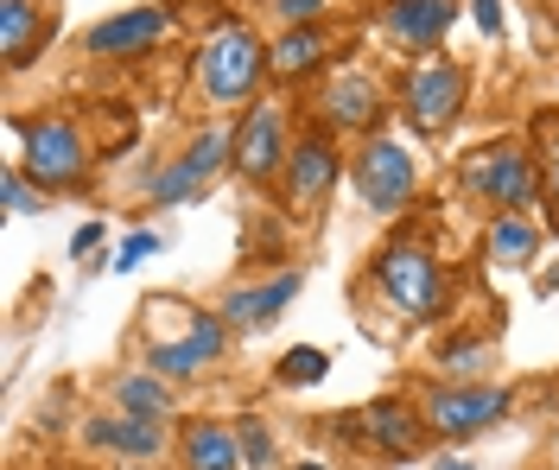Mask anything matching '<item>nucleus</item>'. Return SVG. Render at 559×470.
Listing matches in <instances>:
<instances>
[{
	"mask_svg": "<svg viewBox=\"0 0 559 470\" xmlns=\"http://www.w3.org/2000/svg\"><path fill=\"white\" fill-rule=\"evenodd\" d=\"M362 292L382 305L388 318L401 325H439L445 305H452V280H445V261L426 236H394L369 254L362 267Z\"/></svg>",
	"mask_w": 559,
	"mask_h": 470,
	"instance_id": "f257e3e1",
	"label": "nucleus"
},
{
	"mask_svg": "<svg viewBox=\"0 0 559 470\" xmlns=\"http://www.w3.org/2000/svg\"><path fill=\"white\" fill-rule=\"evenodd\" d=\"M191 76L204 89L210 109H254L261 89L274 83V64H267V38L242 26V20H223L210 26L198 58H191Z\"/></svg>",
	"mask_w": 559,
	"mask_h": 470,
	"instance_id": "f03ea898",
	"label": "nucleus"
},
{
	"mask_svg": "<svg viewBox=\"0 0 559 470\" xmlns=\"http://www.w3.org/2000/svg\"><path fill=\"white\" fill-rule=\"evenodd\" d=\"M13 141H20V172L45 191V197H76V191H90V172H96V153H90V134H83V121L64 109L51 115H26V121H13Z\"/></svg>",
	"mask_w": 559,
	"mask_h": 470,
	"instance_id": "7ed1b4c3",
	"label": "nucleus"
},
{
	"mask_svg": "<svg viewBox=\"0 0 559 470\" xmlns=\"http://www.w3.org/2000/svg\"><path fill=\"white\" fill-rule=\"evenodd\" d=\"M457 184L464 197H477L489 217L502 210H527L540 204V153L527 141H489V146H471L457 159Z\"/></svg>",
	"mask_w": 559,
	"mask_h": 470,
	"instance_id": "20e7f679",
	"label": "nucleus"
},
{
	"mask_svg": "<svg viewBox=\"0 0 559 470\" xmlns=\"http://www.w3.org/2000/svg\"><path fill=\"white\" fill-rule=\"evenodd\" d=\"M349 191L369 217H401L419 197V153L394 128L349 146Z\"/></svg>",
	"mask_w": 559,
	"mask_h": 470,
	"instance_id": "39448f33",
	"label": "nucleus"
},
{
	"mask_svg": "<svg viewBox=\"0 0 559 470\" xmlns=\"http://www.w3.org/2000/svg\"><path fill=\"white\" fill-rule=\"evenodd\" d=\"M515 413V388L509 382H432L419 395V420L439 445H471L489 426H502Z\"/></svg>",
	"mask_w": 559,
	"mask_h": 470,
	"instance_id": "423d86ee",
	"label": "nucleus"
},
{
	"mask_svg": "<svg viewBox=\"0 0 559 470\" xmlns=\"http://www.w3.org/2000/svg\"><path fill=\"white\" fill-rule=\"evenodd\" d=\"M331 433L356 445L362 458H382V465H414L426 451V420H419V400L407 395H382V400H362L356 413H331Z\"/></svg>",
	"mask_w": 559,
	"mask_h": 470,
	"instance_id": "0eeeda50",
	"label": "nucleus"
},
{
	"mask_svg": "<svg viewBox=\"0 0 559 470\" xmlns=\"http://www.w3.org/2000/svg\"><path fill=\"white\" fill-rule=\"evenodd\" d=\"M464 96H471V64H464V58H452V51L414 58L407 76H401V121H407L414 134H426V141H439V134L457 128Z\"/></svg>",
	"mask_w": 559,
	"mask_h": 470,
	"instance_id": "6e6552de",
	"label": "nucleus"
},
{
	"mask_svg": "<svg viewBox=\"0 0 559 470\" xmlns=\"http://www.w3.org/2000/svg\"><path fill=\"white\" fill-rule=\"evenodd\" d=\"M223 172H236V128L210 121V128H198V134L178 146V153L159 166V172H153V179H146V204H153V210L191 204V197H204Z\"/></svg>",
	"mask_w": 559,
	"mask_h": 470,
	"instance_id": "1a4fd4ad",
	"label": "nucleus"
},
{
	"mask_svg": "<svg viewBox=\"0 0 559 470\" xmlns=\"http://www.w3.org/2000/svg\"><path fill=\"white\" fill-rule=\"evenodd\" d=\"M312 128L337 134V141H369L388 128V89L376 83V71L362 64H337L318 76L312 89Z\"/></svg>",
	"mask_w": 559,
	"mask_h": 470,
	"instance_id": "9d476101",
	"label": "nucleus"
},
{
	"mask_svg": "<svg viewBox=\"0 0 559 470\" xmlns=\"http://www.w3.org/2000/svg\"><path fill=\"white\" fill-rule=\"evenodd\" d=\"M293 109L280 96H261L248 115H236V179L254 184V191H280L286 179V159H293Z\"/></svg>",
	"mask_w": 559,
	"mask_h": 470,
	"instance_id": "9b49d317",
	"label": "nucleus"
},
{
	"mask_svg": "<svg viewBox=\"0 0 559 470\" xmlns=\"http://www.w3.org/2000/svg\"><path fill=\"white\" fill-rule=\"evenodd\" d=\"M349 179V153L337 134H324V128H299V141H293V159H286V179H280V197H286V210L293 217H312L331 204V191Z\"/></svg>",
	"mask_w": 559,
	"mask_h": 470,
	"instance_id": "f8f14e48",
	"label": "nucleus"
},
{
	"mask_svg": "<svg viewBox=\"0 0 559 470\" xmlns=\"http://www.w3.org/2000/svg\"><path fill=\"white\" fill-rule=\"evenodd\" d=\"M229 337H236V330L223 325V312H185V330L166 337V344H146L140 362H146L153 375H166L173 388H185V382L210 375L216 362L229 357Z\"/></svg>",
	"mask_w": 559,
	"mask_h": 470,
	"instance_id": "ddd939ff",
	"label": "nucleus"
},
{
	"mask_svg": "<svg viewBox=\"0 0 559 470\" xmlns=\"http://www.w3.org/2000/svg\"><path fill=\"white\" fill-rule=\"evenodd\" d=\"M173 438L178 433H166V420H140V413H121V407H103V413L83 420V451L121 458V465H153V458H166Z\"/></svg>",
	"mask_w": 559,
	"mask_h": 470,
	"instance_id": "4468645a",
	"label": "nucleus"
},
{
	"mask_svg": "<svg viewBox=\"0 0 559 470\" xmlns=\"http://www.w3.org/2000/svg\"><path fill=\"white\" fill-rule=\"evenodd\" d=\"M306 292V267H280L274 280H242V287H229L216 299V312H223V325L229 330H248V337H261V330H274L286 312H293V299Z\"/></svg>",
	"mask_w": 559,
	"mask_h": 470,
	"instance_id": "2eb2a0df",
	"label": "nucleus"
},
{
	"mask_svg": "<svg viewBox=\"0 0 559 470\" xmlns=\"http://www.w3.org/2000/svg\"><path fill=\"white\" fill-rule=\"evenodd\" d=\"M166 38H173V13H166V7H128V13L96 20V26L83 33V51L103 58V64H134V58H146V51L166 45Z\"/></svg>",
	"mask_w": 559,
	"mask_h": 470,
	"instance_id": "dca6fc26",
	"label": "nucleus"
},
{
	"mask_svg": "<svg viewBox=\"0 0 559 470\" xmlns=\"http://www.w3.org/2000/svg\"><path fill=\"white\" fill-rule=\"evenodd\" d=\"M452 20H457V0H382V13H376L382 38L401 58H432V51H445Z\"/></svg>",
	"mask_w": 559,
	"mask_h": 470,
	"instance_id": "f3484780",
	"label": "nucleus"
},
{
	"mask_svg": "<svg viewBox=\"0 0 559 470\" xmlns=\"http://www.w3.org/2000/svg\"><path fill=\"white\" fill-rule=\"evenodd\" d=\"M58 38V7L51 0H0V58L7 71H33V58Z\"/></svg>",
	"mask_w": 559,
	"mask_h": 470,
	"instance_id": "a211bd4d",
	"label": "nucleus"
},
{
	"mask_svg": "<svg viewBox=\"0 0 559 470\" xmlns=\"http://www.w3.org/2000/svg\"><path fill=\"white\" fill-rule=\"evenodd\" d=\"M173 465L178 470H248L242 465V438L229 420H185L173 438Z\"/></svg>",
	"mask_w": 559,
	"mask_h": 470,
	"instance_id": "6ab92c4d",
	"label": "nucleus"
},
{
	"mask_svg": "<svg viewBox=\"0 0 559 470\" xmlns=\"http://www.w3.org/2000/svg\"><path fill=\"white\" fill-rule=\"evenodd\" d=\"M108 407L140 413V420H178V388L166 375H153L146 362H121L108 375Z\"/></svg>",
	"mask_w": 559,
	"mask_h": 470,
	"instance_id": "aec40b11",
	"label": "nucleus"
},
{
	"mask_svg": "<svg viewBox=\"0 0 559 470\" xmlns=\"http://www.w3.org/2000/svg\"><path fill=\"white\" fill-rule=\"evenodd\" d=\"M540 242H547V229H540V222H527L522 210H502V217L484 222V267H496V274L534 267Z\"/></svg>",
	"mask_w": 559,
	"mask_h": 470,
	"instance_id": "412c9836",
	"label": "nucleus"
},
{
	"mask_svg": "<svg viewBox=\"0 0 559 470\" xmlns=\"http://www.w3.org/2000/svg\"><path fill=\"white\" fill-rule=\"evenodd\" d=\"M267 64H274V83H306L331 64V38L324 26H280L267 38Z\"/></svg>",
	"mask_w": 559,
	"mask_h": 470,
	"instance_id": "4be33fe9",
	"label": "nucleus"
},
{
	"mask_svg": "<svg viewBox=\"0 0 559 470\" xmlns=\"http://www.w3.org/2000/svg\"><path fill=\"white\" fill-rule=\"evenodd\" d=\"M432 369H439V382H489V369H496V344H489V337H471V330H457V337H445V344L432 350Z\"/></svg>",
	"mask_w": 559,
	"mask_h": 470,
	"instance_id": "5701e85b",
	"label": "nucleus"
},
{
	"mask_svg": "<svg viewBox=\"0 0 559 470\" xmlns=\"http://www.w3.org/2000/svg\"><path fill=\"white\" fill-rule=\"evenodd\" d=\"M236 438H242V465L248 470H286L280 465V438L267 413H236Z\"/></svg>",
	"mask_w": 559,
	"mask_h": 470,
	"instance_id": "b1692460",
	"label": "nucleus"
},
{
	"mask_svg": "<svg viewBox=\"0 0 559 470\" xmlns=\"http://www.w3.org/2000/svg\"><path fill=\"white\" fill-rule=\"evenodd\" d=\"M534 153H540V204H547V217L559 222V115H547V121L534 128Z\"/></svg>",
	"mask_w": 559,
	"mask_h": 470,
	"instance_id": "393cba45",
	"label": "nucleus"
},
{
	"mask_svg": "<svg viewBox=\"0 0 559 470\" xmlns=\"http://www.w3.org/2000/svg\"><path fill=\"white\" fill-rule=\"evenodd\" d=\"M324 369H331V357H324L318 344H306V350H286V357H280L274 382H280V388H318V382H324Z\"/></svg>",
	"mask_w": 559,
	"mask_h": 470,
	"instance_id": "a878e982",
	"label": "nucleus"
},
{
	"mask_svg": "<svg viewBox=\"0 0 559 470\" xmlns=\"http://www.w3.org/2000/svg\"><path fill=\"white\" fill-rule=\"evenodd\" d=\"M0 204H7V217H45V204H51V197H45L20 166H7V172H0Z\"/></svg>",
	"mask_w": 559,
	"mask_h": 470,
	"instance_id": "bb28decb",
	"label": "nucleus"
},
{
	"mask_svg": "<svg viewBox=\"0 0 559 470\" xmlns=\"http://www.w3.org/2000/svg\"><path fill=\"white\" fill-rule=\"evenodd\" d=\"M324 7H331V0H267V13H274L280 26H318Z\"/></svg>",
	"mask_w": 559,
	"mask_h": 470,
	"instance_id": "cd10ccee",
	"label": "nucleus"
},
{
	"mask_svg": "<svg viewBox=\"0 0 559 470\" xmlns=\"http://www.w3.org/2000/svg\"><path fill=\"white\" fill-rule=\"evenodd\" d=\"M153 249H159V236H153V229H146V236H128V242H121V254H115V274L140 267V261H146Z\"/></svg>",
	"mask_w": 559,
	"mask_h": 470,
	"instance_id": "c85d7f7f",
	"label": "nucleus"
},
{
	"mask_svg": "<svg viewBox=\"0 0 559 470\" xmlns=\"http://www.w3.org/2000/svg\"><path fill=\"white\" fill-rule=\"evenodd\" d=\"M471 13H477V26L489 38H502V0H471Z\"/></svg>",
	"mask_w": 559,
	"mask_h": 470,
	"instance_id": "c756f323",
	"label": "nucleus"
},
{
	"mask_svg": "<svg viewBox=\"0 0 559 470\" xmlns=\"http://www.w3.org/2000/svg\"><path fill=\"white\" fill-rule=\"evenodd\" d=\"M103 249V222H83L76 236H70V254H96Z\"/></svg>",
	"mask_w": 559,
	"mask_h": 470,
	"instance_id": "7c9ffc66",
	"label": "nucleus"
},
{
	"mask_svg": "<svg viewBox=\"0 0 559 470\" xmlns=\"http://www.w3.org/2000/svg\"><path fill=\"white\" fill-rule=\"evenodd\" d=\"M432 470H477V465H471L464 451H445V458H439V465H432Z\"/></svg>",
	"mask_w": 559,
	"mask_h": 470,
	"instance_id": "2f4dec72",
	"label": "nucleus"
},
{
	"mask_svg": "<svg viewBox=\"0 0 559 470\" xmlns=\"http://www.w3.org/2000/svg\"><path fill=\"white\" fill-rule=\"evenodd\" d=\"M286 470H337V465H324V458H299V465H286Z\"/></svg>",
	"mask_w": 559,
	"mask_h": 470,
	"instance_id": "473e14b6",
	"label": "nucleus"
},
{
	"mask_svg": "<svg viewBox=\"0 0 559 470\" xmlns=\"http://www.w3.org/2000/svg\"><path fill=\"white\" fill-rule=\"evenodd\" d=\"M554 26H559V0H554Z\"/></svg>",
	"mask_w": 559,
	"mask_h": 470,
	"instance_id": "72a5a7b5",
	"label": "nucleus"
},
{
	"mask_svg": "<svg viewBox=\"0 0 559 470\" xmlns=\"http://www.w3.org/2000/svg\"><path fill=\"white\" fill-rule=\"evenodd\" d=\"M51 470H76V465H51Z\"/></svg>",
	"mask_w": 559,
	"mask_h": 470,
	"instance_id": "f704fd0d",
	"label": "nucleus"
},
{
	"mask_svg": "<svg viewBox=\"0 0 559 470\" xmlns=\"http://www.w3.org/2000/svg\"><path fill=\"white\" fill-rule=\"evenodd\" d=\"M128 470H146V465H128Z\"/></svg>",
	"mask_w": 559,
	"mask_h": 470,
	"instance_id": "c9c22d12",
	"label": "nucleus"
}]
</instances>
